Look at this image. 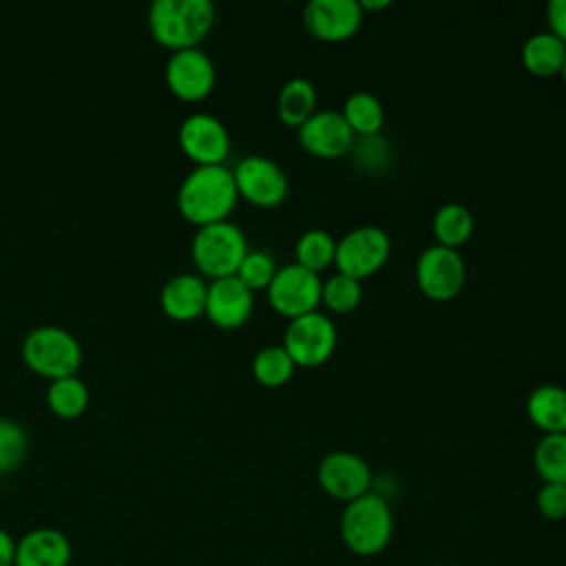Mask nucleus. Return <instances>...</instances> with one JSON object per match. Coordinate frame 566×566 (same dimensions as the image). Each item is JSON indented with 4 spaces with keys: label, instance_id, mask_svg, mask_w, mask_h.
I'll use <instances>...</instances> for the list:
<instances>
[{
    "label": "nucleus",
    "instance_id": "c756f323",
    "mask_svg": "<svg viewBox=\"0 0 566 566\" xmlns=\"http://www.w3.org/2000/svg\"><path fill=\"white\" fill-rule=\"evenodd\" d=\"M276 270H279V265H276L274 256L268 250L259 248V250H248V254L243 256V261L237 270V276L252 292H259V290L265 292L268 285L272 283Z\"/></svg>",
    "mask_w": 566,
    "mask_h": 566
},
{
    "label": "nucleus",
    "instance_id": "473e14b6",
    "mask_svg": "<svg viewBox=\"0 0 566 566\" xmlns=\"http://www.w3.org/2000/svg\"><path fill=\"white\" fill-rule=\"evenodd\" d=\"M15 557V539L9 531L0 528V566H13Z\"/></svg>",
    "mask_w": 566,
    "mask_h": 566
},
{
    "label": "nucleus",
    "instance_id": "393cba45",
    "mask_svg": "<svg viewBox=\"0 0 566 566\" xmlns=\"http://www.w3.org/2000/svg\"><path fill=\"white\" fill-rule=\"evenodd\" d=\"M533 469L544 484H566V433L539 438L533 449Z\"/></svg>",
    "mask_w": 566,
    "mask_h": 566
},
{
    "label": "nucleus",
    "instance_id": "7ed1b4c3",
    "mask_svg": "<svg viewBox=\"0 0 566 566\" xmlns=\"http://www.w3.org/2000/svg\"><path fill=\"white\" fill-rule=\"evenodd\" d=\"M212 24L214 4L210 0H153L148 7L153 38L172 51L199 46Z\"/></svg>",
    "mask_w": 566,
    "mask_h": 566
},
{
    "label": "nucleus",
    "instance_id": "7c9ffc66",
    "mask_svg": "<svg viewBox=\"0 0 566 566\" xmlns=\"http://www.w3.org/2000/svg\"><path fill=\"white\" fill-rule=\"evenodd\" d=\"M535 506L546 520L559 522L566 517V484H542L535 495Z\"/></svg>",
    "mask_w": 566,
    "mask_h": 566
},
{
    "label": "nucleus",
    "instance_id": "9d476101",
    "mask_svg": "<svg viewBox=\"0 0 566 566\" xmlns=\"http://www.w3.org/2000/svg\"><path fill=\"white\" fill-rule=\"evenodd\" d=\"M237 192L256 208H276L290 192L283 168L263 155H245L232 170Z\"/></svg>",
    "mask_w": 566,
    "mask_h": 566
},
{
    "label": "nucleus",
    "instance_id": "b1692460",
    "mask_svg": "<svg viewBox=\"0 0 566 566\" xmlns=\"http://www.w3.org/2000/svg\"><path fill=\"white\" fill-rule=\"evenodd\" d=\"M334 256H336V239L327 230L312 228L296 239L294 263H298L301 268L314 274H321L323 270L334 265Z\"/></svg>",
    "mask_w": 566,
    "mask_h": 566
},
{
    "label": "nucleus",
    "instance_id": "cd10ccee",
    "mask_svg": "<svg viewBox=\"0 0 566 566\" xmlns=\"http://www.w3.org/2000/svg\"><path fill=\"white\" fill-rule=\"evenodd\" d=\"M363 301V283L334 272L327 281H323L321 290V305H325L332 314H349Z\"/></svg>",
    "mask_w": 566,
    "mask_h": 566
},
{
    "label": "nucleus",
    "instance_id": "1a4fd4ad",
    "mask_svg": "<svg viewBox=\"0 0 566 566\" xmlns=\"http://www.w3.org/2000/svg\"><path fill=\"white\" fill-rule=\"evenodd\" d=\"M467 283V263L460 250L429 245L416 261V285L429 301H453Z\"/></svg>",
    "mask_w": 566,
    "mask_h": 566
},
{
    "label": "nucleus",
    "instance_id": "f8f14e48",
    "mask_svg": "<svg viewBox=\"0 0 566 566\" xmlns=\"http://www.w3.org/2000/svg\"><path fill=\"white\" fill-rule=\"evenodd\" d=\"M177 142L195 166L226 164L230 155V133L212 113L197 111L186 115L179 124Z\"/></svg>",
    "mask_w": 566,
    "mask_h": 566
},
{
    "label": "nucleus",
    "instance_id": "f3484780",
    "mask_svg": "<svg viewBox=\"0 0 566 566\" xmlns=\"http://www.w3.org/2000/svg\"><path fill=\"white\" fill-rule=\"evenodd\" d=\"M73 557L71 539L51 526H38L15 539L13 566H69Z\"/></svg>",
    "mask_w": 566,
    "mask_h": 566
},
{
    "label": "nucleus",
    "instance_id": "bb28decb",
    "mask_svg": "<svg viewBox=\"0 0 566 566\" xmlns=\"http://www.w3.org/2000/svg\"><path fill=\"white\" fill-rule=\"evenodd\" d=\"M296 365L283 345H265L252 358V376L263 387H283L292 380Z\"/></svg>",
    "mask_w": 566,
    "mask_h": 566
},
{
    "label": "nucleus",
    "instance_id": "4be33fe9",
    "mask_svg": "<svg viewBox=\"0 0 566 566\" xmlns=\"http://www.w3.org/2000/svg\"><path fill=\"white\" fill-rule=\"evenodd\" d=\"M343 119L352 128L354 137H376L385 124V106L382 102L369 91H354L345 97L340 108Z\"/></svg>",
    "mask_w": 566,
    "mask_h": 566
},
{
    "label": "nucleus",
    "instance_id": "412c9836",
    "mask_svg": "<svg viewBox=\"0 0 566 566\" xmlns=\"http://www.w3.org/2000/svg\"><path fill=\"white\" fill-rule=\"evenodd\" d=\"M316 88L307 77L287 80L276 95V117L287 128H298L316 113Z\"/></svg>",
    "mask_w": 566,
    "mask_h": 566
},
{
    "label": "nucleus",
    "instance_id": "20e7f679",
    "mask_svg": "<svg viewBox=\"0 0 566 566\" xmlns=\"http://www.w3.org/2000/svg\"><path fill=\"white\" fill-rule=\"evenodd\" d=\"M248 250L250 248L243 230L230 219L199 226L190 243L195 265L210 279L237 274Z\"/></svg>",
    "mask_w": 566,
    "mask_h": 566
},
{
    "label": "nucleus",
    "instance_id": "ddd939ff",
    "mask_svg": "<svg viewBox=\"0 0 566 566\" xmlns=\"http://www.w3.org/2000/svg\"><path fill=\"white\" fill-rule=\"evenodd\" d=\"M363 18L358 0H310L301 15L305 31L327 44L352 40L363 27Z\"/></svg>",
    "mask_w": 566,
    "mask_h": 566
},
{
    "label": "nucleus",
    "instance_id": "a878e982",
    "mask_svg": "<svg viewBox=\"0 0 566 566\" xmlns=\"http://www.w3.org/2000/svg\"><path fill=\"white\" fill-rule=\"evenodd\" d=\"M46 402L57 416L75 418L88 405V385L77 374L53 378L46 387Z\"/></svg>",
    "mask_w": 566,
    "mask_h": 566
},
{
    "label": "nucleus",
    "instance_id": "f03ea898",
    "mask_svg": "<svg viewBox=\"0 0 566 566\" xmlns=\"http://www.w3.org/2000/svg\"><path fill=\"white\" fill-rule=\"evenodd\" d=\"M340 539L349 553L374 557L382 553L394 535V513L387 497L374 489L345 504L340 513Z\"/></svg>",
    "mask_w": 566,
    "mask_h": 566
},
{
    "label": "nucleus",
    "instance_id": "dca6fc26",
    "mask_svg": "<svg viewBox=\"0 0 566 566\" xmlns=\"http://www.w3.org/2000/svg\"><path fill=\"white\" fill-rule=\"evenodd\" d=\"M254 310V292L237 274L212 279L206 294V316L223 329H237L248 323Z\"/></svg>",
    "mask_w": 566,
    "mask_h": 566
},
{
    "label": "nucleus",
    "instance_id": "f257e3e1",
    "mask_svg": "<svg viewBox=\"0 0 566 566\" xmlns=\"http://www.w3.org/2000/svg\"><path fill=\"white\" fill-rule=\"evenodd\" d=\"M237 199L234 175L226 164L195 166L177 188V208L195 226L226 221Z\"/></svg>",
    "mask_w": 566,
    "mask_h": 566
},
{
    "label": "nucleus",
    "instance_id": "6ab92c4d",
    "mask_svg": "<svg viewBox=\"0 0 566 566\" xmlns=\"http://www.w3.org/2000/svg\"><path fill=\"white\" fill-rule=\"evenodd\" d=\"M526 416L544 436L566 433V387L537 385L526 398Z\"/></svg>",
    "mask_w": 566,
    "mask_h": 566
},
{
    "label": "nucleus",
    "instance_id": "9b49d317",
    "mask_svg": "<svg viewBox=\"0 0 566 566\" xmlns=\"http://www.w3.org/2000/svg\"><path fill=\"white\" fill-rule=\"evenodd\" d=\"M318 486L338 502H352L371 491L374 473L367 460L354 451H332L316 467Z\"/></svg>",
    "mask_w": 566,
    "mask_h": 566
},
{
    "label": "nucleus",
    "instance_id": "72a5a7b5",
    "mask_svg": "<svg viewBox=\"0 0 566 566\" xmlns=\"http://www.w3.org/2000/svg\"><path fill=\"white\" fill-rule=\"evenodd\" d=\"M363 13H369V11H382L387 7H391V0H358Z\"/></svg>",
    "mask_w": 566,
    "mask_h": 566
},
{
    "label": "nucleus",
    "instance_id": "c85d7f7f",
    "mask_svg": "<svg viewBox=\"0 0 566 566\" xmlns=\"http://www.w3.org/2000/svg\"><path fill=\"white\" fill-rule=\"evenodd\" d=\"M29 449L24 427L9 416H0V473L13 471L22 464Z\"/></svg>",
    "mask_w": 566,
    "mask_h": 566
},
{
    "label": "nucleus",
    "instance_id": "a211bd4d",
    "mask_svg": "<svg viewBox=\"0 0 566 566\" xmlns=\"http://www.w3.org/2000/svg\"><path fill=\"white\" fill-rule=\"evenodd\" d=\"M206 294L208 283L201 276L192 272H181L164 283L159 303L170 318L192 321L206 312Z\"/></svg>",
    "mask_w": 566,
    "mask_h": 566
},
{
    "label": "nucleus",
    "instance_id": "2f4dec72",
    "mask_svg": "<svg viewBox=\"0 0 566 566\" xmlns=\"http://www.w3.org/2000/svg\"><path fill=\"white\" fill-rule=\"evenodd\" d=\"M548 31L566 44V0H551L546 4Z\"/></svg>",
    "mask_w": 566,
    "mask_h": 566
},
{
    "label": "nucleus",
    "instance_id": "39448f33",
    "mask_svg": "<svg viewBox=\"0 0 566 566\" xmlns=\"http://www.w3.org/2000/svg\"><path fill=\"white\" fill-rule=\"evenodd\" d=\"M22 358L33 371L53 380L77 371L82 345L60 325H38L22 340Z\"/></svg>",
    "mask_w": 566,
    "mask_h": 566
},
{
    "label": "nucleus",
    "instance_id": "4468645a",
    "mask_svg": "<svg viewBox=\"0 0 566 566\" xmlns=\"http://www.w3.org/2000/svg\"><path fill=\"white\" fill-rule=\"evenodd\" d=\"M164 77L168 88L177 97L186 102H197L210 95V91L214 88L217 69L212 57L203 49L190 46L170 53V57L166 60Z\"/></svg>",
    "mask_w": 566,
    "mask_h": 566
},
{
    "label": "nucleus",
    "instance_id": "f704fd0d",
    "mask_svg": "<svg viewBox=\"0 0 566 566\" xmlns=\"http://www.w3.org/2000/svg\"><path fill=\"white\" fill-rule=\"evenodd\" d=\"M559 75H562V82L566 84V60H564V66H562V73H559Z\"/></svg>",
    "mask_w": 566,
    "mask_h": 566
},
{
    "label": "nucleus",
    "instance_id": "423d86ee",
    "mask_svg": "<svg viewBox=\"0 0 566 566\" xmlns=\"http://www.w3.org/2000/svg\"><path fill=\"white\" fill-rule=\"evenodd\" d=\"M391 254V239L380 226H358L336 241V272L365 281L376 274Z\"/></svg>",
    "mask_w": 566,
    "mask_h": 566
},
{
    "label": "nucleus",
    "instance_id": "0eeeda50",
    "mask_svg": "<svg viewBox=\"0 0 566 566\" xmlns=\"http://www.w3.org/2000/svg\"><path fill=\"white\" fill-rule=\"evenodd\" d=\"M281 345L296 367H321L332 358L338 332L334 321L316 310L287 321Z\"/></svg>",
    "mask_w": 566,
    "mask_h": 566
},
{
    "label": "nucleus",
    "instance_id": "5701e85b",
    "mask_svg": "<svg viewBox=\"0 0 566 566\" xmlns=\"http://www.w3.org/2000/svg\"><path fill=\"white\" fill-rule=\"evenodd\" d=\"M473 228H475V221L471 210L455 201L440 206L431 219V232L436 237V243L451 250H458L460 245H464L471 239Z\"/></svg>",
    "mask_w": 566,
    "mask_h": 566
},
{
    "label": "nucleus",
    "instance_id": "c9c22d12",
    "mask_svg": "<svg viewBox=\"0 0 566 566\" xmlns=\"http://www.w3.org/2000/svg\"><path fill=\"white\" fill-rule=\"evenodd\" d=\"M0 475H2V473H0Z\"/></svg>",
    "mask_w": 566,
    "mask_h": 566
},
{
    "label": "nucleus",
    "instance_id": "2eb2a0df",
    "mask_svg": "<svg viewBox=\"0 0 566 566\" xmlns=\"http://www.w3.org/2000/svg\"><path fill=\"white\" fill-rule=\"evenodd\" d=\"M301 148L316 159H340L352 153L356 137L340 111H316L296 128Z\"/></svg>",
    "mask_w": 566,
    "mask_h": 566
},
{
    "label": "nucleus",
    "instance_id": "aec40b11",
    "mask_svg": "<svg viewBox=\"0 0 566 566\" xmlns=\"http://www.w3.org/2000/svg\"><path fill=\"white\" fill-rule=\"evenodd\" d=\"M522 66L535 77H555L562 73L566 60V44L548 29L526 38L520 53Z\"/></svg>",
    "mask_w": 566,
    "mask_h": 566
},
{
    "label": "nucleus",
    "instance_id": "6e6552de",
    "mask_svg": "<svg viewBox=\"0 0 566 566\" xmlns=\"http://www.w3.org/2000/svg\"><path fill=\"white\" fill-rule=\"evenodd\" d=\"M321 290H323L321 274H314L301 268L298 263H287V265H279L272 283L265 290V296L270 307L276 314L292 321L318 310Z\"/></svg>",
    "mask_w": 566,
    "mask_h": 566
}]
</instances>
